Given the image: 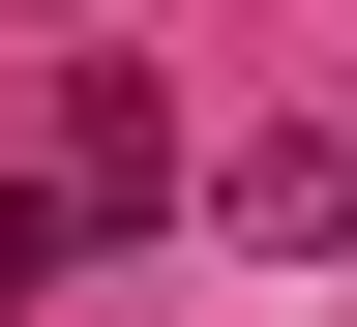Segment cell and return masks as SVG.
Here are the masks:
<instances>
[{
  "mask_svg": "<svg viewBox=\"0 0 357 327\" xmlns=\"http://www.w3.org/2000/svg\"><path fill=\"white\" fill-rule=\"evenodd\" d=\"M208 208H238L268 268H357V149H328V119H298V149H238V178H208Z\"/></svg>",
  "mask_w": 357,
  "mask_h": 327,
  "instance_id": "obj_1",
  "label": "cell"
}]
</instances>
